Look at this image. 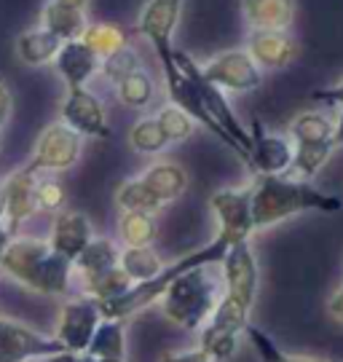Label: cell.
Wrapping results in <instances>:
<instances>
[{
  "instance_id": "cell-28",
  "label": "cell",
  "mask_w": 343,
  "mask_h": 362,
  "mask_svg": "<svg viewBox=\"0 0 343 362\" xmlns=\"http://www.w3.org/2000/svg\"><path fill=\"white\" fill-rule=\"evenodd\" d=\"M332 153H335V145L332 143L293 145V167H290L287 175H293L298 180H311L330 161Z\"/></svg>"
},
{
  "instance_id": "cell-13",
  "label": "cell",
  "mask_w": 343,
  "mask_h": 362,
  "mask_svg": "<svg viewBox=\"0 0 343 362\" xmlns=\"http://www.w3.org/2000/svg\"><path fill=\"white\" fill-rule=\"evenodd\" d=\"M244 52L266 73V70H281L290 65L298 57V43L287 30H250Z\"/></svg>"
},
{
  "instance_id": "cell-46",
  "label": "cell",
  "mask_w": 343,
  "mask_h": 362,
  "mask_svg": "<svg viewBox=\"0 0 343 362\" xmlns=\"http://www.w3.org/2000/svg\"><path fill=\"white\" fill-rule=\"evenodd\" d=\"M0 151H3V137H0Z\"/></svg>"
},
{
  "instance_id": "cell-25",
  "label": "cell",
  "mask_w": 343,
  "mask_h": 362,
  "mask_svg": "<svg viewBox=\"0 0 343 362\" xmlns=\"http://www.w3.org/2000/svg\"><path fill=\"white\" fill-rule=\"evenodd\" d=\"M158 236V223L151 212H121L118 239L121 247H151Z\"/></svg>"
},
{
  "instance_id": "cell-17",
  "label": "cell",
  "mask_w": 343,
  "mask_h": 362,
  "mask_svg": "<svg viewBox=\"0 0 343 362\" xmlns=\"http://www.w3.org/2000/svg\"><path fill=\"white\" fill-rule=\"evenodd\" d=\"M295 11V0H242V19L247 30H290Z\"/></svg>"
},
{
  "instance_id": "cell-15",
  "label": "cell",
  "mask_w": 343,
  "mask_h": 362,
  "mask_svg": "<svg viewBox=\"0 0 343 362\" xmlns=\"http://www.w3.org/2000/svg\"><path fill=\"white\" fill-rule=\"evenodd\" d=\"M94 236L97 233H94V226H91L86 212H81V209H62V212L54 215L49 245L54 252H59L62 258L73 263Z\"/></svg>"
},
{
  "instance_id": "cell-8",
  "label": "cell",
  "mask_w": 343,
  "mask_h": 362,
  "mask_svg": "<svg viewBox=\"0 0 343 362\" xmlns=\"http://www.w3.org/2000/svg\"><path fill=\"white\" fill-rule=\"evenodd\" d=\"M59 121L64 127L81 134L83 140H110V124H107V110L102 100L83 89H67L59 103Z\"/></svg>"
},
{
  "instance_id": "cell-9",
  "label": "cell",
  "mask_w": 343,
  "mask_h": 362,
  "mask_svg": "<svg viewBox=\"0 0 343 362\" xmlns=\"http://www.w3.org/2000/svg\"><path fill=\"white\" fill-rule=\"evenodd\" d=\"M100 320H102L100 300H94L89 296L70 298L62 306V311H59V325H57L54 338L62 344L64 351H73V354L83 357Z\"/></svg>"
},
{
  "instance_id": "cell-11",
  "label": "cell",
  "mask_w": 343,
  "mask_h": 362,
  "mask_svg": "<svg viewBox=\"0 0 343 362\" xmlns=\"http://www.w3.org/2000/svg\"><path fill=\"white\" fill-rule=\"evenodd\" d=\"M247 167L255 175H287L293 167V140L274 134L255 116L250 127V161Z\"/></svg>"
},
{
  "instance_id": "cell-43",
  "label": "cell",
  "mask_w": 343,
  "mask_h": 362,
  "mask_svg": "<svg viewBox=\"0 0 343 362\" xmlns=\"http://www.w3.org/2000/svg\"><path fill=\"white\" fill-rule=\"evenodd\" d=\"M54 3H62V6H73V8H81V11H86V8H89V0H54Z\"/></svg>"
},
{
  "instance_id": "cell-18",
  "label": "cell",
  "mask_w": 343,
  "mask_h": 362,
  "mask_svg": "<svg viewBox=\"0 0 343 362\" xmlns=\"http://www.w3.org/2000/svg\"><path fill=\"white\" fill-rule=\"evenodd\" d=\"M140 177L164 207L172 204V202H178L180 196L188 191V185H191L188 172L180 164H175V161H156V164H151L142 172Z\"/></svg>"
},
{
  "instance_id": "cell-19",
  "label": "cell",
  "mask_w": 343,
  "mask_h": 362,
  "mask_svg": "<svg viewBox=\"0 0 343 362\" xmlns=\"http://www.w3.org/2000/svg\"><path fill=\"white\" fill-rule=\"evenodd\" d=\"M59 46H62V40L38 25L16 35V40H13V54L27 67H46L54 62Z\"/></svg>"
},
{
  "instance_id": "cell-37",
  "label": "cell",
  "mask_w": 343,
  "mask_h": 362,
  "mask_svg": "<svg viewBox=\"0 0 343 362\" xmlns=\"http://www.w3.org/2000/svg\"><path fill=\"white\" fill-rule=\"evenodd\" d=\"M161 362H215V360L207 351H202L196 346V349H185V351H164Z\"/></svg>"
},
{
  "instance_id": "cell-34",
  "label": "cell",
  "mask_w": 343,
  "mask_h": 362,
  "mask_svg": "<svg viewBox=\"0 0 343 362\" xmlns=\"http://www.w3.org/2000/svg\"><path fill=\"white\" fill-rule=\"evenodd\" d=\"M142 67V59L140 54L134 52L132 46H124V49H118V52H113L110 57H105L100 62V76L107 81V83H113V86H118L121 81L127 76H132L134 70H140Z\"/></svg>"
},
{
  "instance_id": "cell-27",
  "label": "cell",
  "mask_w": 343,
  "mask_h": 362,
  "mask_svg": "<svg viewBox=\"0 0 343 362\" xmlns=\"http://www.w3.org/2000/svg\"><path fill=\"white\" fill-rule=\"evenodd\" d=\"M156 91H158V86H156L153 76L145 67H140V70H134L132 76H127L115 86V97H118V103L127 105V107L145 110L156 100Z\"/></svg>"
},
{
  "instance_id": "cell-39",
  "label": "cell",
  "mask_w": 343,
  "mask_h": 362,
  "mask_svg": "<svg viewBox=\"0 0 343 362\" xmlns=\"http://www.w3.org/2000/svg\"><path fill=\"white\" fill-rule=\"evenodd\" d=\"M327 317H330L332 322L343 325V285L327 298Z\"/></svg>"
},
{
  "instance_id": "cell-7",
  "label": "cell",
  "mask_w": 343,
  "mask_h": 362,
  "mask_svg": "<svg viewBox=\"0 0 343 362\" xmlns=\"http://www.w3.org/2000/svg\"><path fill=\"white\" fill-rule=\"evenodd\" d=\"M223 266V282H226V293L231 300H236L239 306L252 311L255 298H257V285H260V266H257V255L250 239L233 242L226 250V255L220 260Z\"/></svg>"
},
{
  "instance_id": "cell-30",
  "label": "cell",
  "mask_w": 343,
  "mask_h": 362,
  "mask_svg": "<svg viewBox=\"0 0 343 362\" xmlns=\"http://www.w3.org/2000/svg\"><path fill=\"white\" fill-rule=\"evenodd\" d=\"M129 148L142 156H158L169 148L156 116H142L132 124V129H129Z\"/></svg>"
},
{
  "instance_id": "cell-16",
  "label": "cell",
  "mask_w": 343,
  "mask_h": 362,
  "mask_svg": "<svg viewBox=\"0 0 343 362\" xmlns=\"http://www.w3.org/2000/svg\"><path fill=\"white\" fill-rule=\"evenodd\" d=\"M35 180L38 175L33 169L22 167L11 172L6 180H3V194H6V223L11 226L13 231L25 223L27 218H33L38 212L35 204Z\"/></svg>"
},
{
  "instance_id": "cell-20",
  "label": "cell",
  "mask_w": 343,
  "mask_h": 362,
  "mask_svg": "<svg viewBox=\"0 0 343 362\" xmlns=\"http://www.w3.org/2000/svg\"><path fill=\"white\" fill-rule=\"evenodd\" d=\"M40 27L49 30L51 35H57L62 43L64 40H78L86 33V27H89V16L81 8L49 0L43 6V11H40Z\"/></svg>"
},
{
  "instance_id": "cell-24",
  "label": "cell",
  "mask_w": 343,
  "mask_h": 362,
  "mask_svg": "<svg viewBox=\"0 0 343 362\" xmlns=\"http://www.w3.org/2000/svg\"><path fill=\"white\" fill-rule=\"evenodd\" d=\"M293 145L308 143H332V118L322 110H303L290 121V134Z\"/></svg>"
},
{
  "instance_id": "cell-32",
  "label": "cell",
  "mask_w": 343,
  "mask_h": 362,
  "mask_svg": "<svg viewBox=\"0 0 343 362\" xmlns=\"http://www.w3.org/2000/svg\"><path fill=\"white\" fill-rule=\"evenodd\" d=\"M244 336L252 344V349L257 351L260 362H327L325 357H314V354H287L284 349H279L271 336H266L260 327H255L252 322L244 327Z\"/></svg>"
},
{
  "instance_id": "cell-40",
  "label": "cell",
  "mask_w": 343,
  "mask_h": 362,
  "mask_svg": "<svg viewBox=\"0 0 343 362\" xmlns=\"http://www.w3.org/2000/svg\"><path fill=\"white\" fill-rule=\"evenodd\" d=\"M13 236H16V231H13L6 220H0V258H3V252L8 250V245H11Z\"/></svg>"
},
{
  "instance_id": "cell-42",
  "label": "cell",
  "mask_w": 343,
  "mask_h": 362,
  "mask_svg": "<svg viewBox=\"0 0 343 362\" xmlns=\"http://www.w3.org/2000/svg\"><path fill=\"white\" fill-rule=\"evenodd\" d=\"M40 362H83L81 354H73V351H62V354H51V357H43Z\"/></svg>"
},
{
  "instance_id": "cell-41",
  "label": "cell",
  "mask_w": 343,
  "mask_h": 362,
  "mask_svg": "<svg viewBox=\"0 0 343 362\" xmlns=\"http://www.w3.org/2000/svg\"><path fill=\"white\" fill-rule=\"evenodd\" d=\"M332 145H335V151L343 148V107H338V116L332 121Z\"/></svg>"
},
{
  "instance_id": "cell-36",
  "label": "cell",
  "mask_w": 343,
  "mask_h": 362,
  "mask_svg": "<svg viewBox=\"0 0 343 362\" xmlns=\"http://www.w3.org/2000/svg\"><path fill=\"white\" fill-rule=\"evenodd\" d=\"M13 116V94L8 81L0 76V132L8 127V121Z\"/></svg>"
},
{
  "instance_id": "cell-22",
  "label": "cell",
  "mask_w": 343,
  "mask_h": 362,
  "mask_svg": "<svg viewBox=\"0 0 343 362\" xmlns=\"http://www.w3.org/2000/svg\"><path fill=\"white\" fill-rule=\"evenodd\" d=\"M118 255H121V247L115 245L113 239L107 236H94L89 245L83 247V252L73 260V274L83 279H91L102 272H110L118 266Z\"/></svg>"
},
{
  "instance_id": "cell-10",
  "label": "cell",
  "mask_w": 343,
  "mask_h": 362,
  "mask_svg": "<svg viewBox=\"0 0 343 362\" xmlns=\"http://www.w3.org/2000/svg\"><path fill=\"white\" fill-rule=\"evenodd\" d=\"M62 351L64 346L54 336H43L27 325L0 317V362L43 360V357L62 354Z\"/></svg>"
},
{
  "instance_id": "cell-33",
  "label": "cell",
  "mask_w": 343,
  "mask_h": 362,
  "mask_svg": "<svg viewBox=\"0 0 343 362\" xmlns=\"http://www.w3.org/2000/svg\"><path fill=\"white\" fill-rule=\"evenodd\" d=\"M156 121H158V127H161L169 145L185 143V140H191L193 132H196V121H193L185 110H180L178 105H172V103H166L164 107L156 113Z\"/></svg>"
},
{
  "instance_id": "cell-45",
  "label": "cell",
  "mask_w": 343,
  "mask_h": 362,
  "mask_svg": "<svg viewBox=\"0 0 343 362\" xmlns=\"http://www.w3.org/2000/svg\"><path fill=\"white\" fill-rule=\"evenodd\" d=\"M83 362H127V360H94V357H83Z\"/></svg>"
},
{
  "instance_id": "cell-2",
  "label": "cell",
  "mask_w": 343,
  "mask_h": 362,
  "mask_svg": "<svg viewBox=\"0 0 343 362\" xmlns=\"http://www.w3.org/2000/svg\"><path fill=\"white\" fill-rule=\"evenodd\" d=\"M0 272L40 296H64L73 279V263L54 252L49 239L13 236L0 258Z\"/></svg>"
},
{
  "instance_id": "cell-12",
  "label": "cell",
  "mask_w": 343,
  "mask_h": 362,
  "mask_svg": "<svg viewBox=\"0 0 343 362\" xmlns=\"http://www.w3.org/2000/svg\"><path fill=\"white\" fill-rule=\"evenodd\" d=\"M209 209L217 220V231L242 242L252 239V209H250V185L239 188H217L209 196Z\"/></svg>"
},
{
  "instance_id": "cell-3",
  "label": "cell",
  "mask_w": 343,
  "mask_h": 362,
  "mask_svg": "<svg viewBox=\"0 0 343 362\" xmlns=\"http://www.w3.org/2000/svg\"><path fill=\"white\" fill-rule=\"evenodd\" d=\"M215 263L196 266L191 272L175 276L166 285L164 296L158 298V306L172 325L182 330H202L215 314L220 298L226 293L223 274L212 272Z\"/></svg>"
},
{
  "instance_id": "cell-29",
  "label": "cell",
  "mask_w": 343,
  "mask_h": 362,
  "mask_svg": "<svg viewBox=\"0 0 343 362\" xmlns=\"http://www.w3.org/2000/svg\"><path fill=\"white\" fill-rule=\"evenodd\" d=\"M81 40H83L100 59L110 57V54L118 52V49H124V46H129L127 30H121V27L113 25V22H89L86 33L81 35Z\"/></svg>"
},
{
  "instance_id": "cell-1",
  "label": "cell",
  "mask_w": 343,
  "mask_h": 362,
  "mask_svg": "<svg viewBox=\"0 0 343 362\" xmlns=\"http://www.w3.org/2000/svg\"><path fill=\"white\" fill-rule=\"evenodd\" d=\"M343 202L338 196L319 191L311 180L293 175H255L250 182V209L255 233L274 228L284 220L303 212H338Z\"/></svg>"
},
{
  "instance_id": "cell-5",
  "label": "cell",
  "mask_w": 343,
  "mask_h": 362,
  "mask_svg": "<svg viewBox=\"0 0 343 362\" xmlns=\"http://www.w3.org/2000/svg\"><path fill=\"white\" fill-rule=\"evenodd\" d=\"M188 0H145L134 22V35L145 38L153 46L158 62L164 65L175 54V33L182 19V8Z\"/></svg>"
},
{
  "instance_id": "cell-44",
  "label": "cell",
  "mask_w": 343,
  "mask_h": 362,
  "mask_svg": "<svg viewBox=\"0 0 343 362\" xmlns=\"http://www.w3.org/2000/svg\"><path fill=\"white\" fill-rule=\"evenodd\" d=\"M0 220H6V194H3V182H0Z\"/></svg>"
},
{
  "instance_id": "cell-31",
  "label": "cell",
  "mask_w": 343,
  "mask_h": 362,
  "mask_svg": "<svg viewBox=\"0 0 343 362\" xmlns=\"http://www.w3.org/2000/svg\"><path fill=\"white\" fill-rule=\"evenodd\" d=\"M132 285L134 282L121 272V266H115L110 272H102L97 276H91V279H83V296L105 303V300H113V298L124 296Z\"/></svg>"
},
{
  "instance_id": "cell-21",
  "label": "cell",
  "mask_w": 343,
  "mask_h": 362,
  "mask_svg": "<svg viewBox=\"0 0 343 362\" xmlns=\"http://www.w3.org/2000/svg\"><path fill=\"white\" fill-rule=\"evenodd\" d=\"M83 357H94V360H124L127 357V322L124 320L102 317Z\"/></svg>"
},
{
  "instance_id": "cell-6",
  "label": "cell",
  "mask_w": 343,
  "mask_h": 362,
  "mask_svg": "<svg viewBox=\"0 0 343 362\" xmlns=\"http://www.w3.org/2000/svg\"><path fill=\"white\" fill-rule=\"evenodd\" d=\"M202 76L226 94H250L263 86V70L244 49H228L199 62Z\"/></svg>"
},
{
  "instance_id": "cell-38",
  "label": "cell",
  "mask_w": 343,
  "mask_h": 362,
  "mask_svg": "<svg viewBox=\"0 0 343 362\" xmlns=\"http://www.w3.org/2000/svg\"><path fill=\"white\" fill-rule=\"evenodd\" d=\"M311 100H314V103H325V105H335V107H343V78L338 81V83H335V86L311 91Z\"/></svg>"
},
{
  "instance_id": "cell-23",
  "label": "cell",
  "mask_w": 343,
  "mask_h": 362,
  "mask_svg": "<svg viewBox=\"0 0 343 362\" xmlns=\"http://www.w3.org/2000/svg\"><path fill=\"white\" fill-rule=\"evenodd\" d=\"M118 266H121V272L127 274L134 285H140V282L156 279L166 263L151 245V247H121Z\"/></svg>"
},
{
  "instance_id": "cell-4",
  "label": "cell",
  "mask_w": 343,
  "mask_h": 362,
  "mask_svg": "<svg viewBox=\"0 0 343 362\" xmlns=\"http://www.w3.org/2000/svg\"><path fill=\"white\" fill-rule=\"evenodd\" d=\"M81 153H83V137L70 127H64L62 121H54L38 134V143L33 148L27 167L35 175H59L76 167Z\"/></svg>"
},
{
  "instance_id": "cell-26",
  "label": "cell",
  "mask_w": 343,
  "mask_h": 362,
  "mask_svg": "<svg viewBox=\"0 0 343 362\" xmlns=\"http://www.w3.org/2000/svg\"><path fill=\"white\" fill-rule=\"evenodd\" d=\"M115 204L121 212H151V215H158L164 204L153 196V191L142 182V177H129L124 180L118 188H115Z\"/></svg>"
},
{
  "instance_id": "cell-14",
  "label": "cell",
  "mask_w": 343,
  "mask_h": 362,
  "mask_svg": "<svg viewBox=\"0 0 343 362\" xmlns=\"http://www.w3.org/2000/svg\"><path fill=\"white\" fill-rule=\"evenodd\" d=\"M100 57L91 52L83 40H64L54 57V73L62 78L67 89H83L100 76Z\"/></svg>"
},
{
  "instance_id": "cell-35",
  "label": "cell",
  "mask_w": 343,
  "mask_h": 362,
  "mask_svg": "<svg viewBox=\"0 0 343 362\" xmlns=\"http://www.w3.org/2000/svg\"><path fill=\"white\" fill-rule=\"evenodd\" d=\"M35 204H38V212H62L67 207V191H64L62 180L57 175H43L35 180Z\"/></svg>"
}]
</instances>
